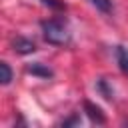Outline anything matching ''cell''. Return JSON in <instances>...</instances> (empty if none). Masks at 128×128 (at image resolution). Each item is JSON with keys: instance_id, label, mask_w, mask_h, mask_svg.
<instances>
[{"instance_id": "cell-1", "label": "cell", "mask_w": 128, "mask_h": 128, "mask_svg": "<svg viewBox=\"0 0 128 128\" xmlns=\"http://www.w3.org/2000/svg\"><path fill=\"white\" fill-rule=\"evenodd\" d=\"M40 28H42V36L48 44H54V46H68L70 40H72V34L66 26L64 20L60 18H48V20H42L40 22Z\"/></svg>"}, {"instance_id": "cell-2", "label": "cell", "mask_w": 128, "mask_h": 128, "mask_svg": "<svg viewBox=\"0 0 128 128\" xmlns=\"http://www.w3.org/2000/svg\"><path fill=\"white\" fill-rule=\"evenodd\" d=\"M12 48H14L18 54H32V52H36L34 40H30V38H26V36H16V38H12Z\"/></svg>"}, {"instance_id": "cell-3", "label": "cell", "mask_w": 128, "mask_h": 128, "mask_svg": "<svg viewBox=\"0 0 128 128\" xmlns=\"http://www.w3.org/2000/svg\"><path fill=\"white\" fill-rule=\"evenodd\" d=\"M26 72L32 74V76H36V78H44V80H48V78L54 76V70L48 68V66L42 64V62H32V64H28V66H26Z\"/></svg>"}, {"instance_id": "cell-4", "label": "cell", "mask_w": 128, "mask_h": 128, "mask_svg": "<svg viewBox=\"0 0 128 128\" xmlns=\"http://www.w3.org/2000/svg\"><path fill=\"white\" fill-rule=\"evenodd\" d=\"M84 112L88 114V118L92 120V122H96V124H104L106 122V116H104V112H102V108L100 106H96L94 102H90V100H86L84 102Z\"/></svg>"}, {"instance_id": "cell-5", "label": "cell", "mask_w": 128, "mask_h": 128, "mask_svg": "<svg viewBox=\"0 0 128 128\" xmlns=\"http://www.w3.org/2000/svg\"><path fill=\"white\" fill-rule=\"evenodd\" d=\"M116 62H118L120 72L128 76V48L126 46H116Z\"/></svg>"}, {"instance_id": "cell-6", "label": "cell", "mask_w": 128, "mask_h": 128, "mask_svg": "<svg viewBox=\"0 0 128 128\" xmlns=\"http://www.w3.org/2000/svg\"><path fill=\"white\" fill-rule=\"evenodd\" d=\"M96 92H98L100 96H104L106 100H112V98H114V90H112V86L108 84L106 78H98V80H96Z\"/></svg>"}, {"instance_id": "cell-7", "label": "cell", "mask_w": 128, "mask_h": 128, "mask_svg": "<svg viewBox=\"0 0 128 128\" xmlns=\"http://www.w3.org/2000/svg\"><path fill=\"white\" fill-rule=\"evenodd\" d=\"M90 4H92L96 10H100L102 14H112V10H114L112 0H90Z\"/></svg>"}, {"instance_id": "cell-8", "label": "cell", "mask_w": 128, "mask_h": 128, "mask_svg": "<svg viewBox=\"0 0 128 128\" xmlns=\"http://www.w3.org/2000/svg\"><path fill=\"white\" fill-rule=\"evenodd\" d=\"M0 70H2V84L4 86H8L10 82H12V68L8 66V62H0Z\"/></svg>"}, {"instance_id": "cell-9", "label": "cell", "mask_w": 128, "mask_h": 128, "mask_svg": "<svg viewBox=\"0 0 128 128\" xmlns=\"http://www.w3.org/2000/svg\"><path fill=\"white\" fill-rule=\"evenodd\" d=\"M44 6H48L50 10H54V12H64L66 10V4L62 2V0H40Z\"/></svg>"}, {"instance_id": "cell-10", "label": "cell", "mask_w": 128, "mask_h": 128, "mask_svg": "<svg viewBox=\"0 0 128 128\" xmlns=\"http://www.w3.org/2000/svg\"><path fill=\"white\" fill-rule=\"evenodd\" d=\"M70 124H80V118L74 114L72 118H68V120H64V122H62V126H70Z\"/></svg>"}]
</instances>
